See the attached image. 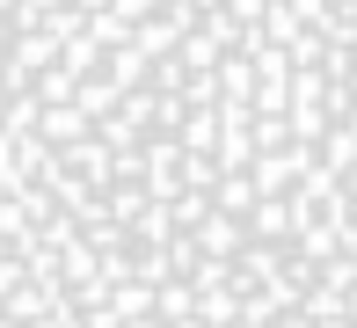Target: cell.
<instances>
[{"label": "cell", "instance_id": "obj_1", "mask_svg": "<svg viewBox=\"0 0 357 328\" xmlns=\"http://www.w3.org/2000/svg\"><path fill=\"white\" fill-rule=\"evenodd\" d=\"M0 328H357V0H0Z\"/></svg>", "mask_w": 357, "mask_h": 328}]
</instances>
